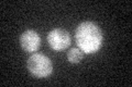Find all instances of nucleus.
Returning a JSON list of instances; mask_svg holds the SVG:
<instances>
[{
	"instance_id": "1",
	"label": "nucleus",
	"mask_w": 132,
	"mask_h": 87,
	"mask_svg": "<svg viewBox=\"0 0 132 87\" xmlns=\"http://www.w3.org/2000/svg\"><path fill=\"white\" fill-rule=\"evenodd\" d=\"M75 38L78 48L86 55H90L100 49L104 41V35L96 23L86 21L77 26Z\"/></svg>"
},
{
	"instance_id": "2",
	"label": "nucleus",
	"mask_w": 132,
	"mask_h": 87,
	"mask_svg": "<svg viewBox=\"0 0 132 87\" xmlns=\"http://www.w3.org/2000/svg\"><path fill=\"white\" fill-rule=\"evenodd\" d=\"M28 70L35 77H46L53 72V64L48 57L42 53H33L29 57Z\"/></svg>"
},
{
	"instance_id": "3",
	"label": "nucleus",
	"mask_w": 132,
	"mask_h": 87,
	"mask_svg": "<svg viewBox=\"0 0 132 87\" xmlns=\"http://www.w3.org/2000/svg\"><path fill=\"white\" fill-rule=\"evenodd\" d=\"M47 43L53 50H64L71 45V35L63 28H54L47 34Z\"/></svg>"
},
{
	"instance_id": "4",
	"label": "nucleus",
	"mask_w": 132,
	"mask_h": 87,
	"mask_svg": "<svg viewBox=\"0 0 132 87\" xmlns=\"http://www.w3.org/2000/svg\"><path fill=\"white\" fill-rule=\"evenodd\" d=\"M20 45L27 52H35L41 46L40 35L33 30L23 32L20 36Z\"/></svg>"
},
{
	"instance_id": "5",
	"label": "nucleus",
	"mask_w": 132,
	"mask_h": 87,
	"mask_svg": "<svg viewBox=\"0 0 132 87\" xmlns=\"http://www.w3.org/2000/svg\"><path fill=\"white\" fill-rule=\"evenodd\" d=\"M82 57H84V52H82L79 48H71L67 52V60L73 64L79 63L81 61Z\"/></svg>"
}]
</instances>
